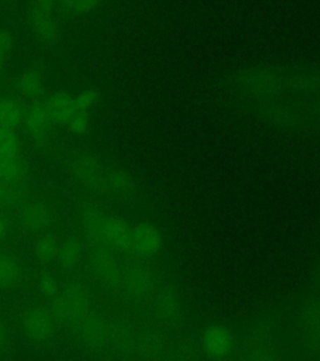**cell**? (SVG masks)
Masks as SVG:
<instances>
[{"label":"cell","instance_id":"obj_1","mask_svg":"<svg viewBox=\"0 0 320 361\" xmlns=\"http://www.w3.org/2000/svg\"><path fill=\"white\" fill-rule=\"evenodd\" d=\"M231 80L236 94L267 122L293 128L320 123V69L254 66Z\"/></svg>","mask_w":320,"mask_h":361},{"label":"cell","instance_id":"obj_2","mask_svg":"<svg viewBox=\"0 0 320 361\" xmlns=\"http://www.w3.org/2000/svg\"><path fill=\"white\" fill-rule=\"evenodd\" d=\"M27 23L35 40L45 49H54L60 42V29L56 20V14L43 11L29 3L27 8Z\"/></svg>","mask_w":320,"mask_h":361},{"label":"cell","instance_id":"obj_3","mask_svg":"<svg viewBox=\"0 0 320 361\" xmlns=\"http://www.w3.org/2000/svg\"><path fill=\"white\" fill-rule=\"evenodd\" d=\"M69 169L74 178L82 185L101 191L105 171L94 156L89 153H77L70 158Z\"/></svg>","mask_w":320,"mask_h":361},{"label":"cell","instance_id":"obj_4","mask_svg":"<svg viewBox=\"0 0 320 361\" xmlns=\"http://www.w3.org/2000/svg\"><path fill=\"white\" fill-rule=\"evenodd\" d=\"M88 298L82 288H67L56 298V312L68 322L83 320L88 312Z\"/></svg>","mask_w":320,"mask_h":361},{"label":"cell","instance_id":"obj_5","mask_svg":"<svg viewBox=\"0 0 320 361\" xmlns=\"http://www.w3.org/2000/svg\"><path fill=\"white\" fill-rule=\"evenodd\" d=\"M203 348L213 357H225L229 355L234 346L236 338L233 334L224 326L213 325L209 326L203 335Z\"/></svg>","mask_w":320,"mask_h":361},{"label":"cell","instance_id":"obj_6","mask_svg":"<svg viewBox=\"0 0 320 361\" xmlns=\"http://www.w3.org/2000/svg\"><path fill=\"white\" fill-rule=\"evenodd\" d=\"M24 329L29 338L41 343L54 334V320L48 311L35 307L25 315Z\"/></svg>","mask_w":320,"mask_h":361},{"label":"cell","instance_id":"obj_7","mask_svg":"<svg viewBox=\"0 0 320 361\" xmlns=\"http://www.w3.org/2000/svg\"><path fill=\"white\" fill-rule=\"evenodd\" d=\"M132 246L141 254H155L162 247V236L153 226H136L132 230Z\"/></svg>","mask_w":320,"mask_h":361},{"label":"cell","instance_id":"obj_8","mask_svg":"<svg viewBox=\"0 0 320 361\" xmlns=\"http://www.w3.org/2000/svg\"><path fill=\"white\" fill-rule=\"evenodd\" d=\"M108 219L109 217L103 214V211L91 206L84 207L80 212V222L83 230L90 238L98 243L104 240V230Z\"/></svg>","mask_w":320,"mask_h":361},{"label":"cell","instance_id":"obj_9","mask_svg":"<svg viewBox=\"0 0 320 361\" xmlns=\"http://www.w3.org/2000/svg\"><path fill=\"white\" fill-rule=\"evenodd\" d=\"M90 262L96 274L108 283H115L119 281V269L115 261L105 250L94 248L90 254Z\"/></svg>","mask_w":320,"mask_h":361},{"label":"cell","instance_id":"obj_10","mask_svg":"<svg viewBox=\"0 0 320 361\" xmlns=\"http://www.w3.org/2000/svg\"><path fill=\"white\" fill-rule=\"evenodd\" d=\"M22 219L29 230L40 231L51 225L53 214L43 203L33 202L23 209Z\"/></svg>","mask_w":320,"mask_h":361},{"label":"cell","instance_id":"obj_11","mask_svg":"<svg viewBox=\"0 0 320 361\" xmlns=\"http://www.w3.org/2000/svg\"><path fill=\"white\" fill-rule=\"evenodd\" d=\"M45 108L51 121L56 123H68L77 113L73 97L68 96L65 93L54 94Z\"/></svg>","mask_w":320,"mask_h":361},{"label":"cell","instance_id":"obj_12","mask_svg":"<svg viewBox=\"0 0 320 361\" xmlns=\"http://www.w3.org/2000/svg\"><path fill=\"white\" fill-rule=\"evenodd\" d=\"M44 64L35 62L22 74L19 80L20 92L28 98L39 96L44 85Z\"/></svg>","mask_w":320,"mask_h":361},{"label":"cell","instance_id":"obj_13","mask_svg":"<svg viewBox=\"0 0 320 361\" xmlns=\"http://www.w3.org/2000/svg\"><path fill=\"white\" fill-rule=\"evenodd\" d=\"M101 191L109 192L113 195H119V196H125L134 191V182L130 178L129 175H127L120 169H112L108 171L104 175L103 180V186Z\"/></svg>","mask_w":320,"mask_h":361},{"label":"cell","instance_id":"obj_14","mask_svg":"<svg viewBox=\"0 0 320 361\" xmlns=\"http://www.w3.org/2000/svg\"><path fill=\"white\" fill-rule=\"evenodd\" d=\"M104 240L117 247H132V230L124 221L119 219H108Z\"/></svg>","mask_w":320,"mask_h":361},{"label":"cell","instance_id":"obj_15","mask_svg":"<svg viewBox=\"0 0 320 361\" xmlns=\"http://www.w3.org/2000/svg\"><path fill=\"white\" fill-rule=\"evenodd\" d=\"M105 0H58V11L68 18L83 17L98 11Z\"/></svg>","mask_w":320,"mask_h":361},{"label":"cell","instance_id":"obj_16","mask_svg":"<svg viewBox=\"0 0 320 361\" xmlns=\"http://www.w3.org/2000/svg\"><path fill=\"white\" fill-rule=\"evenodd\" d=\"M56 257L63 267L72 269L74 266L78 265L80 259L83 257V246L77 238L69 237L67 240H64L62 245L59 246Z\"/></svg>","mask_w":320,"mask_h":361},{"label":"cell","instance_id":"obj_17","mask_svg":"<svg viewBox=\"0 0 320 361\" xmlns=\"http://www.w3.org/2000/svg\"><path fill=\"white\" fill-rule=\"evenodd\" d=\"M51 122V119L46 108L38 106V107H34L32 112L29 113L27 126L34 138L43 140L45 135H48Z\"/></svg>","mask_w":320,"mask_h":361},{"label":"cell","instance_id":"obj_18","mask_svg":"<svg viewBox=\"0 0 320 361\" xmlns=\"http://www.w3.org/2000/svg\"><path fill=\"white\" fill-rule=\"evenodd\" d=\"M20 279V266L9 255H0V290L11 288Z\"/></svg>","mask_w":320,"mask_h":361},{"label":"cell","instance_id":"obj_19","mask_svg":"<svg viewBox=\"0 0 320 361\" xmlns=\"http://www.w3.org/2000/svg\"><path fill=\"white\" fill-rule=\"evenodd\" d=\"M22 121V111L17 103L11 99L0 101V126L14 128Z\"/></svg>","mask_w":320,"mask_h":361},{"label":"cell","instance_id":"obj_20","mask_svg":"<svg viewBox=\"0 0 320 361\" xmlns=\"http://www.w3.org/2000/svg\"><path fill=\"white\" fill-rule=\"evenodd\" d=\"M14 51V37L11 30L0 28V77L4 74L6 64Z\"/></svg>","mask_w":320,"mask_h":361},{"label":"cell","instance_id":"obj_21","mask_svg":"<svg viewBox=\"0 0 320 361\" xmlns=\"http://www.w3.org/2000/svg\"><path fill=\"white\" fill-rule=\"evenodd\" d=\"M17 147V137L13 128L0 126V156L15 157Z\"/></svg>","mask_w":320,"mask_h":361},{"label":"cell","instance_id":"obj_22","mask_svg":"<svg viewBox=\"0 0 320 361\" xmlns=\"http://www.w3.org/2000/svg\"><path fill=\"white\" fill-rule=\"evenodd\" d=\"M58 250H59V245L56 243L53 237H44L37 243L35 252L40 259L48 262V261L56 259Z\"/></svg>","mask_w":320,"mask_h":361},{"label":"cell","instance_id":"obj_23","mask_svg":"<svg viewBox=\"0 0 320 361\" xmlns=\"http://www.w3.org/2000/svg\"><path fill=\"white\" fill-rule=\"evenodd\" d=\"M19 175V166L15 157L11 156H0V178L13 180Z\"/></svg>","mask_w":320,"mask_h":361},{"label":"cell","instance_id":"obj_24","mask_svg":"<svg viewBox=\"0 0 320 361\" xmlns=\"http://www.w3.org/2000/svg\"><path fill=\"white\" fill-rule=\"evenodd\" d=\"M98 97L99 94L96 90H85L82 93H79L78 96L74 97V104H75L77 112H87L96 104Z\"/></svg>","mask_w":320,"mask_h":361},{"label":"cell","instance_id":"obj_25","mask_svg":"<svg viewBox=\"0 0 320 361\" xmlns=\"http://www.w3.org/2000/svg\"><path fill=\"white\" fill-rule=\"evenodd\" d=\"M69 123H70V128L74 133L82 135L89 127V117L87 112H77L74 114L73 118L69 121Z\"/></svg>","mask_w":320,"mask_h":361},{"label":"cell","instance_id":"obj_26","mask_svg":"<svg viewBox=\"0 0 320 361\" xmlns=\"http://www.w3.org/2000/svg\"><path fill=\"white\" fill-rule=\"evenodd\" d=\"M30 4L38 6L43 11H49L56 14L58 11V0H29Z\"/></svg>","mask_w":320,"mask_h":361},{"label":"cell","instance_id":"obj_27","mask_svg":"<svg viewBox=\"0 0 320 361\" xmlns=\"http://www.w3.org/2000/svg\"><path fill=\"white\" fill-rule=\"evenodd\" d=\"M41 288L46 293H53L56 291V283L53 281V279L49 276L43 277L41 280Z\"/></svg>","mask_w":320,"mask_h":361},{"label":"cell","instance_id":"obj_28","mask_svg":"<svg viewBox=\"0 0 320 361\" xmlns=\"http://www.w3.org/2000/svg\"><path fill=\"white\" fill-rule=\"evenodd\" d=\"M6 331L4 325L0 322V349L6 345Z\"/></svg>","mask_w":320,"mask_h":361},{"label":"cell","instance_id":"obj_29","mask_svg":"<svg viewBox=\"0 0 320 361\" xmlns=\"http://www.w3.org/2000/svg\"><path fill=\"white\" fill-rule=\"evenodd\" d=\"M1 3L8 8H13L17 6L18 0H1Z\"/></svg>","mask_w":320,"mask_h":361},{"label":"cell","instance_id":"obj_30","mask_svg":"<svg viewBox=\"0 0 320 361\" xmlns=\"http://www.w3.org/2000/svg\"><path fill=\"white\" fill-rule=\"evenodd\" d=\"M4 231H6V225H4V221L0 219V237L3 236Z\"/></svg>","mask_w":320,"mask_h":361}]
</instances>
